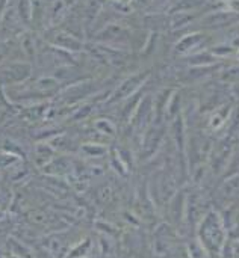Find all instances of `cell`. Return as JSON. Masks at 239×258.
Listing matches in <instances>:
<instances>
[{
  "mask_svg": "<svg viewBox=\"0 0 239 258\" xmlns=\"http://www.w3.org/2000/svg\"><path fill=\"white\" fill-rule=\"evenodd\" d=\"M235 148H236V145H235V142H233V139L230 136L221 138L217 144H212V148H211V153H209L212 168H215L217 171L224 169L226 165H229Z\"/></svg>",
  "mask_w": 239,
  "mask_h": 258,
  "instance_id": "1",
  "label": "cell"
},
{
  "mask_svg": "<svg viewBox=\"0 0 239 258\" xmlns=\"http://www.w3.org/2000/svg\"><path fill=\"white\" fill-rule=\"evenodd\" d=\"M233 106L232 104H220L218 107L212 109V112L208 116V122L206 127L211 133H217L221 132L226 124L232 119L233 115Z\"/></svg>",
  "mask_w": 239,
  "mask_h": 258,
  "instance_id": "2",
  "label": "cell"
},
{
  "mask_svg": "<svg viewBox=\"0 0 239 258\" xmlns=\"http://www.w3.org/2000/svg\"><path fill=\"white\" fill-rule=\"evenodd\" d=\"M188 125L186 121L183 118V115H177L173 121H171V135H173V141H174V147L177 148V151L180 154L185 153L186 148V141H188Z\"/></svg>",
  "mask_w": 239,
  "mask_h": 258,
  "instance_id": "3",
  "label": "cell"
}]
</instances>
